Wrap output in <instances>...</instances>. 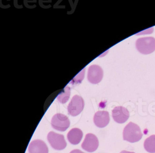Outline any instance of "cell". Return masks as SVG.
Segmentation results:
<instances>
[{
    "label": "cell",
    "instance_id": "obj_1",
    "mask_svg": "<svg viewBox=\"0 0 155 153\" xmlns=\"http://www.w3.org/2000/svg\"><path fill=\"white\" fill-rule=\"evenodd\" d=\"M142 134L140 127L135 123L130 122L123 130V140L133 143L140 141Z\"/></svg>",
    "mask_w": 155,
    "mask_h": 153
},
{
    "label": "cell",
    "instance_id": "obj_2",
    "mask_svg": "<svg viewBox=\"0 0 155 153\" xmlns=\"http://www.w3.org/2000/svg\"><path fill=\"white\" fill-rule=\"evenodd\" d=\"M136 48L143 54H149L155 50V39L153 37L139 38L136 41Z\"/></svg>",
    "mask_w": 155,
    "mask_h": 153
},
{
    "label": "cell",
    "instance_id": "obj_3",
    "mask_svg": "<svg viewBox=\"0 0 155 153\" xmlns=\"http://www.w3.org/2000/svg\"><path fill=\"white\" fill-rule=\"evenodd\" d=\"M51 125L54 129L60 131H65L70 124L69 119L63 114H57L51 119Z\"/></svg>",
    "mask_w": 155,
    "mask_h": 153
},
{
    "label": "cell",
    "instance_id": "obj_4",
    "mask_svg": "<svg viewBox=\"0 0 155 153\" xmlns=\"http://www.w3.org/2000/svg\"><path fill=\"white\" fill-rule=\"evenodd\" d=\"M84 106L83 98L78 95H75L71 101L68 107V114L72 116H76L79 114Z\"/></svg>",
    "mask_w": 155,
    "mask_h": 153
},
{
    "label": "cell",
    "instance_id": "obj_5",
    "mask_svg": "<svg viewBox=\"0 0 155 153\" xmlns=\"http://www.w3.org/2000/svg\"><path fill=\"white\" fill-rule=\"evenodd\" d=\"M48 139L51 146L56 150H62L67 146V142L63 135L51 131L48 134Z\"/></svg>",
    "mask_w": 155,
    "mask_h": 153
},
{
    "label": "cell",
    "instance_id": "obj_6",
    "mask_svg": "<svg viewBox=\"0 0 155 153\" xmlns=\"http://www.w3.org/2000/svg\"><path fill=\"white\" fill-rule=\"evenodd\" d=\"M103 75V70L99 66L93 65L89 67L87 78L91 83H98L102 80Z\"/></svg>",
    "mask_w": 155,
    "mask_h": 153
},
{
    "label": "cell",
    "instance_id": "obj_7",
    "mask_svg": "<svg viewBox=\"0 0 155 153\" xmlns=\"http://www.w3.org/2000/svg\"><path fill=\"white\" fill-rule=\"evenodd\" d=\"M98 146L99 141L97 136L92 134H87L81 144V147L87 152H93L97 150Z\"/></svg>",
    "mask_w": 155,
    "mask_h": 153
},
{
    "label": "cell",
    "instance_id": "obj_8",
    "mask_svg": "<svg viewBox=\"0 0 155 153\" xmlns=\"http://www.w3.org/2000/svg\"><path fill=\"white\" fill-rule=\"evenodd\" d=\"M112 116L115 122L118 124H123L129 117V112L124 107H116L112 110Z\"/></svg>",
    "mask_w": 155,
    "mask_h": 153
},
{
    "label": "cell",
    "instance_id": "obj_9",
    "mask_svg": "<svg viewBox=\"0 0 155 153\" xmlns=\"http://www.w3.org/2000/svg\"><path fill=\"white\" fill-rule=\"evenodd\" d=\"M93 120L97 127L103 128L107 126L109 123V114L106 111H98L94 115Z\"/></svg>",
    "mask_w": 155,
    "mask_h": 153
},
{
    "label": "cell",
    "instance_id": "obj_10",
    "mask_svg": "<svg viewBox=\"0 0 155 153\" xmlns=\"http://www.w3.org/2000/svg\"><path fill=\"white\" fill-rule=\"evenodd\" d=\"M29 153H48V148L45 142L41 140H35L29 145Z\"/></svg>",
    "mask_w": 155,
    "mask_h": 153
},
{
    "label": "cell",
    "instance_id": "obj_11",
    "mask_svg": "<svg viewBox=\"0 0 155 153\" xmlns=\"http://www.w3.org/2000/svg\"><path fill=\"white\" fill-rule=\"evenodd\" d=\"M83 136V133L81 129L78 128L71 129L68 134L67 137L71 144L76 145L81 141Z\"/></svg>",
    "mask_w": 155,
    "mask_h": 153
},
{
    "label": "cell",
    "instance_id": "obj_12",
    "mask_svg": "<svg viewBox=\"0 0 155 153\" xmlns=\"http://www.w3.org/2000/svg\"><path fill=\"white\" fill-rule=\"evenodd\" d=\"M144 148L149 153H155V135H152L145 140Z\"/></svg>",
    "mask_w": 155,
    "mask_h": 153
},
{
    "label": "cell",
    "instance_id": "obj_13",
    "mask_svg": "<svg viewBox=\"0 0 155 153\" xmlns=\"http://www.w3.org/2000/svg\"><path fill=\"white\" fill-rule=\"evenodd\" d=\"M70 88L68 87H66L63 92H61L58 96V100L61 104H65L68 100L70 96Z\"/></svg>",
    "mask_w": 155,
    "mask_h": 153
},
{
    "label": "cell",
    "instance_id": "obj_14",
    "mask_svg": "<svg viewBox=\"0 0 155 153\" xmlns=\"http://www.w3.org/2000/svg\"><path fill=\"white\" fill-rule=\"evenodd\" d=\"M84 73H85V69H83L81 73H80L77 76H76L73 80H72V81H74L76 83H77V82L80 83V82H81L83 79V77H81V76H84Z\"/></svg>",
    "mask_w": 155,
    "mask_h": 153
},
{
    "label": "cell",
    "instance_id": "obj_15",
    "mask_svg": "<svg viewBox=\"0 0 155 153\" xmlns=\"http://www.w3.org/2000/svg\"><path fill=\"white\" fill-rule=\"evenodd\" d=\"M70 153H83L82 151H81L79 149H74V150H72Z\"/></svg>",
    "mask_w": 155,
    "mask_h": 153
},
{
    "label": "cell",
    "instance_id": "obj_16",
    "mask_svg": "<svg viewBox=\"0 0 155 153\" xmlns=\"http://www.w3.org/2000/svg\"><path fill=\"white\" fill-rule=\"evenodd\" d=\"M120 153H135V152H130V151H126V150H123L121 151Z\"/></svg>",
    "mask_w": 155,
    "mask_h": 153
}]
</instances>
